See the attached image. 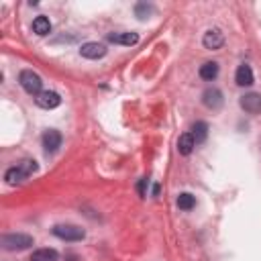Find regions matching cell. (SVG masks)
Masks as SVG:
<instances>
[{"mask_svg": "<svg viewBox=\"0 0 261 261\" xmlns=\"http://www.w3.org/2000/svg\"><path fill=\"white\" fill-rule=\"evenodd\" d=\"M29 176L27 173L20 169L18 165H14V167H10V169H6V173H4V180H6V184H10V186H16V184H23L25 180H27Z\"/></svg>", "mask_w": 261, "mask_h": 261, "instance_id": "12", "label": "cell"}, {"mask_svg": "<svg viewBox=\"0 0 261 261\" xmlns=\"http://www.w3.org/2000/svg\"><path fill=\"white\" fill-rule=\"evenodd\" d=\"M106 45L102 43H84L82 49H80V55L86 57V59H100L106 55Z\"/></svg>", "mask_w": 261, "mask_h": 261, "instance_id": "8", "label": "cell"}, {"mask_svg": "<svg viewBox=\"0 0 261 261\" xmlns=\"http://www.w3.org/2000/svg\"><path fill=\"white\" fill-rule=\"evenodd\" d=\"M137 190H139V196H141V198H145V196H147V178H143V180L137 184Z\"/></svg>", "mask_w": 261, "mask_h": 261, "instance_id": "21", "label": "cell"}, {"mask_svg": "<svg viewBox=\"0 0 261 261\" xmlns=\"http://www.w3.org/2000/svg\"><path fill=\"white\" fill-rule=\"evenodd\" d=\"M18 167L23 169V171L27 173V176H33V173L39 169L37 161H33V159H25V161H20V163H18Z\"/></svg>", "mask_w": 261, "mask_h": 261, "instance_id": "19", "label": "cell"}, {"mask_svg": "<svg viewBox=\"0 0 261 261\" xmlns=\"http://www.w3.org/2000/svg\"><path fill=\"white\" fill-rule=\"evenodd\" d=\"M59 253L55 249H37L29 261H57Z\"/></svg>", "mask_w": 261, "mask_h": 261, "instance_id": "17", "label": "cell"}, {"mask_svg": "<svg viewBox=\"0 0 261 261\" xmlns=\"http://www.w3.org/2000/svg\"><path fill=\"white\" fill-rule=\"evenodd\" d=\"M194 147H196V141H194L192 133L180 135V139H178V151H180L182 155H190L192 151H194Z\"/></svg>", "mask_w": 261, "mask_h": 261, "instance_id": "13", "label": "cell"}, {"mask_svg": "<svg viewBox=\"0 0 261 261\" xmlns=\"http://www.w3.org/2000/svg\"><path fill=\"white\" fill-rule=\"evenodd\" d=\"M216 76H219V63L216 61H206L200 65V78L206 82H212Z\"/></svg>", "mask_w": 261, "mask_h": 261, "instance_id": "14", "label": "cell"}, {"mask_svg": "<svg viewBox=\"0 0 261 261\" xmlns=\"http://www.w3.org/2000/svg\"><path fill=\"white\" fill-rule=\"evenodd\" d=\"M202 102H204L206 108H210V111H219L225 102V98H223V92L219 88H206L202 92Z\"/></svg>", "mask_w": 261, "mask_h": 261, "instance_id": "5", "label": "cell"}, {"mask_svg": "<svg viewBox=\"0 0 261 261\" xmlns=\"http://www.w3.org/2000/svg\"><path fill=\"white\" fill-rule=\"evenodd\" d=\"M192 137H194L196 145H198V143H204L206 137H208V125H206L204 121H198V123L192 127Z\"/></svg>", "mask_w": 261, "mask_h": 261, "instance_id": "16", "label": "cell"}, {"mask_svg": "<svg viewBox=\"0 0 261 261\" xmlns=\"http://www.w3.org/2000/svg\"><path fill=\"white\" fill-rule=\"evenodd\" d=\"M0 243L6 251H25L29 249L31 245H35L33 237L31 235H25V233H10V235H2Z\"/></svg>", "mask_w": 261, "mask_h": 261, "instance_id": "1", "label": "cell"}, {"mask_svg": "<svg viewBox=\"0 0 261 261\" xmlns=\"http://www.w3.org/2000/svg\"><path fill=\"white\" fill-rule=\"evenodd\" d=\"M178 206H180V210H192L196 206V198L190 192H182L178 196Z\"/></svg>", "mask_w": 261, "mask_h": 261, "instance_id": "18", "label": "cell"}, {"mask_svg": "<svg viewBox=\"0 0 261 261\" xmlns=\"http://www.w3.org/2000/svg\"><path fill=\"white\" fill-rule=\"evenodd\" d=\"M41 141H43V147H45L47 153H53V151H57L61 147V133L55 130V129H49V130L43 133Z\"/></svg>", "mask_w": 261, "mask_h": 261, "instance_id": "9", "label": "cell"}, {"mask_svg": "<svg viewBox=\"0 0 261 261\" xmlns=\"http://www.w3.org/2000/svg\"><path fill=\"white\" fill-rule=\"evenodd\" d=\"M157 194H159V184L153 186V196H157Z\"/></svg>", "mask_w": 261, "mask_h": 261, "instance_id": "22", "label": "cell"}, {"mask_svg": "<svg viewBox=\"0 0 261 261\" xmlns=\"http://www.w3.org/2000/svg\"><path fill=\"white\" fill-rule=\"evenodd\" d=\"M35 102H37V106L45 108V111H53V108H57L61 104V96L53 90H43L39 96H35Z\"/></svg>", "mask_w": 261, "mask_h": 261, "instance_id": "4", "label": "cell"}, {"mask_svg": "<svg viewBox=\"0 0 261 261\" xmlns=\"http://www.w3.org/2000/svg\"><path fill=\"white\" fill-rule=\"evenodd\" d=\"M151 10H153V6H151V4H145V2H139V4L135 6V12H137L139 18H147V14H149Z\"/></svg>", "mask_w": 261, "mask_h": 261, "instance_id": "20", "label": "cell"}, {"mask_svg": "<svg viewBox=\"0 0 261 261\" xmlns=\"http://www.w3.org/2000/svg\"><path fill=\"white\" fill-rule=\"evenodd\" d=\"M235 82H237V86H251L253 84V72H251V68L247 63H243V65H239V68H237Z\"/></svg>", "mask_w": 261, "mask_h": 261, "instance_id": "11", "label": "cell"}, {"mask_svg": "<svg viewBox=\"0 0 261 261\" xmlns=\"http://www.w3.org/2000/svg\"><path fill=\"white\" fill-rule=\"evenodd\" d=\"M33 31L37 33V35H41V37H45V35H49L51 33V23H49V18L47 16H37L35 20H33Z\"/></svg>", "mask_w": 261, "mask_h": 261, "instance_id": "15", "label": "cell"}, {"mask_svg": "<svg viewBox=\"0 0 261 261\" xmlns=\"http://www.w3.org/2000/svg\"><path fill=\"white\" fill-rule=\"evenodd\" d=\"M108 41L115 43V45H135L139 41V35L137 33H111L108 35Z\"/></svg>", "mask_w": 261, "mask_h": 261, "instance_id": "10", "label": "cell"}, {"mask_svg": "<svg viewBox=\"0 0 261 261\" xmlns=\"http://www.w3.org/2000/svg\"><path fill=\"white\" fill-rule=\"evenodd\" d=\"M202 43H204V47L210 49V51L221 49V47H223V43H225V35H223L221 29H210V31L204 33Z\"/></svg>", "mask_w": 261, "mask_h": 261, "instance_id": "7", "label": "cell"}, {"mask_svg": "<svg viewBox=\"0 0 261 261\" xmlns=\"http://www.w3.org/2000/svg\"><path fill=\"white\" fill-rule=\"evenodd\" d=\"M241 108L249 115H259L261 113V94H255V92H249V94H243L241 100H239Z\"/></svg>", "mask_w": 261, "mask_h": 261, "instance_id": "6", "label": "cell"}, {"mask_svg": "<svg viewBox=\"0 0 261 261\" xmlns=\"http://www.w3.org/2000/svg\"><path fill=\"white\" fill-rule=\"evenodd\" d=\"M18 84L23 86V90L27 92V94H31V96H39L43 90V82H41V76L39 74H35L33 70H23L20 72V76H18Z\"/></svg>", "mask_w": 261, "mask_h": 261, "instance_id": "2", "label": "cell"}, {"mask_svg": "<svg viewBox=\"0 0 261 261\" xmlns=\"http://www.w3.org/2000/svg\"><path fill=\"white\" fill-rule=\"evenodd\" d=\"M51 233L57 239H61V241H72V243L74 241H82V239L86 237V231L76 227V225H55L51 229Z\"/></svg>", "mask_w": 261, "mask_h": 261, "instance_id": "3", "label": "cell"}]
</instances>
